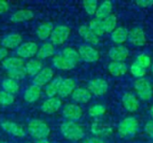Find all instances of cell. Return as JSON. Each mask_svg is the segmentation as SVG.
Segmentation results:
<instances>
[{
    "instance_id": "48",
    "label": "cell",
    "mask_w": 153,
    "mask_h": 143,
    "mask_svg": "<svg viewBox=\"0 0 153 143\" xmlns=\"http://www.w3.org/2000/svg\"><path fill=\"white\" fill-rule=\"evenodd\" d=\"M152 72H153V63H152Z\"/></svg>"
},
{
    "instance_id": "19",
    "label": "cell",
    "mask_w": 153,
    "mask_h": 143,
    "mask_svg": "<svg viewBox=\"0 0 153 143\" xmlns=\"http://www.w3.org/2000/svg\"><path fill=\"white\" fill-rule=\"evenodd\" d=\"M91 98V93L89 90L84 88H75L72 93V99L75 102L79 103H87Z\"/></svg>"
},
{
    "instance_id": "33",
    "label": "cell",
    "mask_w": 153,
    "mask_h": 143,
    "mask_svg": "<svg viewBox=\"0 0 153 143\" xmlns=\"http://www.w3.org/2000/svg\"><path fill=\"white\" fill-rule=\"evenodd\" d=\"M128 37V32L126 30V29L123 28V27H119L117 29H116L112 34H111V39L115 43H124Z\"/></svg>"
},
{
    "instance_id": "24",
    "label": "cell",
    "mask_w": 153,
    "mask_h": 143,
    "mask_svg": "<svg viewBox=\"0 0 153 143\" xmlns=\"http://www.w3.org/2000/svg\"><path fill=\"white\" fill-rule=\"evenodd\" d=\"M78 32L82 36V38H83L87 42L92 45H97L99 43V38L91 30V29L88 26L86 25L81 26L78 30Z\"/></svg>"
},
{
    "instance_id": "44",
    "label": "cell",
    "mask_w": 153,
    "mask_h": 143,
    "mask_svg": "<svg viewBox=\"0 0 153 143\" xmlns=\"http://www.w3.org/2000/svg\"><path fill=\"white\" fill-rule=\"evenodd\" d=\"M82 143H105L101 139L97 138V137H93V138H88L85 141H83Z\"/></svg>"
},
{
    "instance_id": "9",
    "label": "cell",
    "mask_w": 153,
    "mask_h": 143,
    "mask_svg": "<svg viewBox=\"0 0 153 143\" xmlns=\"http://www.w3.org/2000/svg\"><path fill=\"white\" fill-rule=\"evenodd\" d=\"M78 53H79L80 57L82 58L85 62H88V63L96 62L100 57L99 52L95 48H93L92 47H91L89 45H86V44L82 45L79 47Z\"/></svg>"
},
{
    "instance_id": "38",
    "label": "cell",
    "mask_w": 153,
    "mask_h": 143,
    "mask_svg": "<svg viewBox=\"0 0 153 143\" xmlns=\"http://www.w3.org/2000/svg\"><path fill=\"white\" fill-rule=\"evenodd\" d=\"M105 112H106V108L102 105H94L89 109V115L91 117L100 116L104 115Z\"/></svg>"
},
{
    "instance_id": "4",
    "label": "cell",
    "mask_w": 153,
    "mask_h": 143,
    "mask_svg": "<svg viewBox=\"0 0 153 143\" xmlns=\"http://www.w3.org/2000/svg\"><path fill=\"white\" fill-rule=\"evenodd\" d=\"M138 121L134 117H127L124 119L118 126V133L122 137H127L134 134L138 130Z\"/></svg>"
},
{
    "instance_id": "22",
    "label": "cell",
    "mask_w": 153,
    "mask_h": 143,
    "mask_svg": "<svg viewBox=\"0 0 153 143\" xmlns=\"http://www.w3.org/2000/svg\"><path fill=\"white\" fill-rule=\"evenodd\" d=\"M62 82H63V78L61 76H58V77L53 79L46 86V89H45L46 95L48 98H53L56 94H58V90H59V88H60Z\"/></svg>"
},
{
    "instance_id": "46",
    "label": "cell",
    "mask_w": 153,
    "mask_h": 143,
    "mask_svg": "<svg viewBox=\"0 0 153 143\" xmlns=\"http://www.w3.org/2000/svg\"><path fill=\"white\" fill-rule=\"evenodd\" d=\"M35 143H50V142H48L47 139H45V140H39V141H36V142Z\"/></svg>"
},
{
    "instance_id": "8",
    "label": "cell",
    "mask_w": 153,
    "mask_h": 143,
    "mask_svg": "<svg viewBox=\"0 0 153 143\" xmlns=\"http://www.w3.org/2000/svg\"><path fill=\"white\" fill-rule=\"evenodd\" d=\"M2 129L6 132L7 133L18 137V138H23L26 135V130L24 129L23 126L13 123L12 121H4L1 124Z\"/></svg>"
},
{
    "instance_id": "45",
    "label": "cell",
    "mask_w": 153,
    "mask_h": 143,
    "mask_svg": "<svg viewBox=\"0 0 153 143\" xmlns=\"http://www.w3.org/2000/svg\"><path fill=\"white\" fill-rule=\"evenodd\" d=\"M8 55V50L4 48V47H0V61L4 60Z\"/></svg>"
},
{
    "instance_id": "42",
    "label": "cell",
    "mask_w": 153,
    "mask_h": 143,
    "mask_svg": "<svg viewBox=\"0 0 153 143\" xmlns=\"http://www.w3.org/2000/svg\"><path fill=\"white\" fill-rule=\"evenodd\" d=\"M136 4L141 7H150L153 4V0H137Z\"/></svg>"
},
{
    "instance_id": "50",
    "label": "cell",
    "mask_w": 153,
    "mask_h": 143,
    "mask_svg": "<svg viewBox=\"0 0 153 143\" xmlns=\"http://www.w3.org/2000/svg\"><path fill=\"white\" fill-rule=\"evenodd\" d=\"M0 44H1V42H0Z\"/></svg>"
},
{
    "instance_id": "3",
    "label": "cell",
    "mask_w": 153,
    "mask_h": 143,
    "mask_svg": "<svg viewBox=\"0 0 153 143\" xmlns=\"http://www.w3.org/2000/svg\"><path fill=\"white\" fill-rule=\"evenodd\" d=\"M27 132L36 141L45 140L50 134V128L44 121L39 119H33L28 124Z\"/></svg>"
},
{
    "instance_id": "7",
    "label": "cell",
    "mask_w": 153,
    "mask_h": 143,
    "mask_svg": "<svg viewBox=\"0 0 153 143\" xmlns=\"http://www.w3.org/2000/svg\"><path fill=\"white\" fill-rule=\"evenodd\" d=\"M39 47L35 42L28 41L25 43L21 44L16 50L17 56L22 59H27L34 56L38 53Z\"/></svg>"
},
{
    "instance_id": "11",
    "label": "cell",
    "mask_w": 153,
    "mask_h": 143,
    "mask_svg": "<svg viewBox=\"0 0 153 143\" xmlns=\"http://www.w3.org/2000/svg\"><path fill=\"white\" fill-rule=\"evenodd\" d=\"M54 76V72L51 68L49 67H45L43 68L37 75H35L33 79V85H36L38 87H42L46 84H48L52 78Z\"/></svg>"
},
{
    "instance_id": "12",
    "label": "cell",
    "mask_w": 153,
    "mask_h": 143,
    "mask_svg": "<svg viewBox=\"0 0 153 143\" xmlns=\"http://www.w3.org/2000/svg\"><path fill=\"white\" fill-rule=\"evenodd\" d=\"M88 89L91 93H93L96 96H101L108 91V85L105 80L99 78L91 81L88 84Z\"/></svg>"
},
{
    "instance_id": "14",
    "label": "cell",
    "mask_w": 153,
    "mask_h": 143,
    "mask_svg": "<svg viewBox=\"0 0 153 143\" xmlns=\"http://www.w3.org/2000/svg\"><path fill=\"white\" fill-rule=\"evenodd\" d=\"M22 41V38L19 33H11L7 36H5L1 40V45L4 48H15L18 47Z\"/></svg>"
},
{
    "instance_id": "13",
    "label": "cell",
    "mask_w": 153,
    "mask_h": 143,
    "mask_svg": "<svg viewBox=\"0 0 153 143\" xmlns=\"http://www.w3.org/2000/svg\"><path fill=\"white\" fill-rule=\"evenodd\" d=\"M62 106V101L59 98H49L41 105V110L46 114H54L59 110Z\"/></svg>"
},
{
    "instance_id": "26",
    "label": "cell",
    "mask_w": 153,
    "mask_h": 143,
    "mask_svg": "<svg viewBox=\"0 0 153 143\" xmlns=\"http://www.w3.org/2000/svg\"><path fill=\"white\" fill-rule=\"evenodd\" d=\"M54 30V26L50 22H44L40 24L37 29V36L40 40H45L51 36V33Z\"/></svg>"
},
{
    "instance_id": "18",
    "label": "cell",
    "mask_w": 153,
    "mask_h": 143,
    "mask_svg": "<svg viewBox=\"0 0 153 143\" xmlns=\"http://www.w3.org/2000/svg\"><path fill=\"white\" fill-rule=\"evenodd\" d=\"M33 17H34V13L31 10L22 9L13 13L10 17V20L13 22H22V21H30Z\"/></svg>"
},
{
    "instance_id": "20",
    "label": "cell",
    "mask_w": 153,
    "mask_h": 143,
    "mask_svg": "<svg viewBox=\"0 0 153 143\" xmlns=\"http://www.w3.org/2000/svg\"><path fill=\"white\" fill-rule=\"evenodd\" d=\"M123 101V105L126 107V110H128L129 112H134L138 109L139 107V101L136 99V97L133 94L130 93H126L123 96L122 99Z\"/></svg>"
},
{
    "instance_id": "21",
    "label": "cell",
    "mask_w": 153,
    "mask_h": 143,
    "mask_svg": "<svg viewBox=\"0 0 153 143\" xmlns=\"http://www.w3.org/2000/svg\"><path fill=\"white\" fill-rule=\"evenodd\" d=\"M91 131L95 136H97V138L108 136V134H110L112 133V129L108 124H101L99 122H95L94 124H91Z\"/></svg>"
},
{
    "instance_id": "2",
    "label": "cell",
    "mask_w": 153,
    "mask_h": 143,
    "mask_svg": "<svg viewBox=\"0 0 153 143\" xmlns=\"http://www.w3.org/2000/svg\"><path fill=\"white\" fill-rule=\"evenodd\" d=\"M60 132L66 140L77 142L84 137V131L81 125L75 122L67 121L60 125Z\"/></svg>"
},
{
    "instance_id": "5",
    "label": "cell",
    "mask_w": 153,
    "mask_h": 143,
    "mask_svg": "<svg viewBox=\"0 0 153 143\" xmlns=\"http://www.w3.org/2000/svg\"><path fill=\"white\" fill-rule=\"evenodd\" d=\"M134 88H135V90H136L139 98L142 100L147 101L152 99V87L147 80L143 79V78L136 80V82H134Z\"/></svg>"
},
{
    "instance_id": "31",
    "label": "cell",
    "mask_w": 153,
    "mask_h": 143,
    "mask_svg": "<svg viewBox=\"0 0 153 143\" xmlns=\"http://www.w3.org/2000/svg\"><path fill=\"white\" fill-rule=\"evenodd\" d=\"M91 30L97 36H102L106 31H105V28H104V23H103V20L95 18L92 19L90 22V27Z\"/></svg>"
},
{
    "instance_id": "36",
    "label": "cell",
    "mask_w": 153,
    "mask_h": 143,
    "mask_svg": "<svg viewBox=\"0 0 153 143\" xmlns=\"http://www.w3.org/2000/svg\"><path fill=\"white\" fill-rule=\"evenodd\" d=\"M86 13L90 15L95 14L98 7V2L96 0H85L82 3Z\"/></svg>"
},
{
    "instance_id": "49",
    "label": "cell",
    "mask_w": 153,
    "mask_h": 143,
    "mask_svg": "<svg viewBox=\"0 0 153 143\" xmlns=\"http://www.w3.org/2000/svg\"><path fill=\"white\" fill-rule=\"evenodd\" d=\"M0 143H7V142H0Z\"/></svg>"
},
{
    "instance_id": "25",
    "label": "cell",
    "mask_w": 153,
    "mask_h": 143,
    "mask_svg": "<svg viewBox=\"0 0 153 143\" xmlns=\"http://www.w3.org/2000/svg\"><path fill=\"white\" fill-rule=\"evenodd\" d=\"M25 69L27 72V74L30 76H35L37 75L42 69V63L39 59H30L25 64Z\"/></svg>"
},
{
    "instance_id": "40",
    "label": "cell",
    "mask_w": 153,
    "mask_h": 143,
    "mask_svg": "<svg viewBox=\"0 0 153 143\" xmlns=\"http://www.w3.org/2000/svg\"><path fill=\"white\" fill-rule=\"evenodd\" d=\"M131 73L133 75H134L135 77L138 78H142L143 76L145 75L146 73V69L142 67L140 64H138L137 63H134L133 65L131 66Z\"/></svg>"
},
{
    "instance_id": "41",
    "label": "cell",
    "mask_w": 153,
    "mask_h": 143,
    "mask_svg": "<svg viewBox=\"0 0 153 143\" xmlns=\"http://www.w3.org/2000/svg\"><path fill=\"white\" fill-rule=\"evenodd\" d=\"M145 132L152 139H153V121H150L145 124Z\"/></svg>"
},
{
    "instance_id": "16",
    "label": "cell",
    "mask_w": 153,
    "mask_h": 143,
    "mask_svg": "<svg viewBox=\"0 0 153 143\" xmlns=\"http://www.w3.org/2000/svg\"><path fill=\"white\" fill-rule=\"evenodd\" d=\"M75 82L72 78H66L63 79V82L60 85L59 90H58V95L61 98H66L69 95H72L74 90H75Z\"/></svg>"
},
{
    "instance_id": "43",
    "label": "cell",
    "mask_w": 153,
    "mask_h": 143,
    "mask_svg": "<svg viewBox=\"0 0 153 143\" xmlns=\"http://www.w3.org/2000/svg\"><path fill=\"white\" fill-rule=\"evenodd\" d=\"M9 9V4L5 1L0 0V14L6 13Z\"/></svg>"
},
{
    "instance_id": "29",
    "label": "cell",
    "mask_w": 153,
    "mask_h": 143,
    "mask_svg": "<svg viewBox=\"0 0 153 143\" xmlns=\"http://www.w3.org/2000/svg\"><path fill=\"white\" fill-rule=\"evenodd\" d=\"M111 10H112V4H111V2H109V1L103 2L97 8V11L95 13L96 18L100 19V20H104L106 17L110 15Z\"/></svg>"
},
{
    "instance_id": "32",
    "label": "cell",
    "mask_w": 153,
    "mask_h": 143,
    "mask_svg": "<svg viewBox=\"0 0 153 143\" xmlns=\"http://www.w3.org/2000/svg\"><path fill=\"white\" fill-rule=\"evenodd\" d=\"M2 87L4 89V91L9 93V94H15L19 91V84L17 83L16 81L13 80V79H10V78H7V79H4L2 82Z\"/></svg>"
},
{
    "instance_id": "39",
    "label": "cell",
    "mask_w": 153,
    "mask_h": 143,
    "mask_svg": "<svg viewBox=\"0 0 153 143\" xmlns=\"http://www.w3.org/2000/svg\"><path fill=\"white\" fill-rule=\"evenodd\" d=\"M135 63H137L138 64H140L142 67L143 68H148L152 65V61H151V58L148 55L146 54H141L137 56L136 58V61Z\"/></svg>"
},
{
    "instance_id": "1",
    "label": "cell",
    "mask_w": 153,
    "mask_h": 143,
    "mask_svg": "<svg viewBox=\"0 0 153 143\" xmlns=\"http://www.w3.org/2000/svg\"><path fill=\"white\" fill-rule=\"evenodd\" d=\"M79 59L78 51L73 47H65L60 54L53 57V64L60 70H71L75 67Z\"/></svg>"
},
{
    "instance_id": "47",
    "label": "cell",
    "mask_w": 153,
    "mask_h": 143,
    "mask_svg": "<svg viewBox=\"0 0 153 143\" xmlns=\"http://www.w3.org/2000/svg\"><path fill=\"white\" fill-rule=\"evenodd\" d=\"M151 115H152V117L153 118V106L152 107V109H151Z\"/></svg>"
},
{
    "instance_id": "30",
    "label": "cell",
    "mask_w": 153,
    "mask_h": 143,
    "mask_svg": "<svg viewBox=\"0 0 153 143\" xmlns=\"http://www.w3.org/2000/svg\"><path fill=\"white\" fill-rule=\"evenodd\" d=\"M108 71L114 76H121L127 72V67L121 62H112L108 65Z\"/></svg>"
},
{
    "instance_id": "35",
    "label": "cell",
    "mask_w": 153,
    "mask_h": 143,
    "mask_svg": "<svg viewBox=\"0 0 153 143\" xmlns=\"http://www.w3.org/2000/svg\"><path fill=\"white\" fill-rule=\"evenodd\" d=\"M27 75V72L25 69V66L12 70V71H8V76L10 79H13L14 81L16 80H22L24 79L25 76Z\"/></svg>"
},
{
    "instance_id": "23",
    "label": "cell",
    "mask_w": 153,
    "mask_h": 143,
    "mask_svg": "<svg viewBox=\"0 0 153 143\" xmlns=\"http://www.w3.org/2000/svg\"><path fill=\"white\" fill-rule=\"evenodd\" d=\"M41 94V89L40 87H38L36 85H31L25 91H24V100L29 103H32L37 101Z\"/></svg>"
},
{
    "instance_id": "37",
    "label": "cell",
    "mask_w": 153,
    "mask_h": 143,
    "mask_svg": "<svg viewBox=\"0 0 153 143\" xmlns=\"http://www.w3.org/2000/svg\"><path fill=\"white\" fill-rule=\"evenodd\" d=\"M14 102V96L5 91H0V105L9 106Z\"/></svg>"
},
{
    "instance_id": "34",
    "label": "cell",
    "mask_w": 153,
    "mask_h": 143,
    "mask_svg": "<svg viewBox=\"0 0 153 143\" xmlns=\"http://www.w3.org/2000/svg\"><path fill=\"white\" fill-rule=\"evenodd\" d=\"M103 23H104V28H105L106 32L114 31L117 26V18L115 15L110 14L103 20Z\"/></svg>"
},
{
    "instance_id": "15",
    "label": "cell",
    "mask_w": 153,
    "mask_h": 143,
    "mask_svg": "<svg viewBox=\"0 0 153 143\" xmlns=\"http://www.w3.org/2000/svg\"><path fill=\"white\" fill-rule=\"evenodd\" d=\"M109 57L114 60V62H122L126 60L129 55V51L126 47L117 46L112 47L108 52Z\"/></svg>"
},
{
    "instance_id": "28",
    "label": "cell",
    "mask_w": 153,
    "mask_h": 143,
    "mask_svg": "<svg viewBox=\"0 0 153 143\" xmlns=\"http://www.w3.org/2000/svg\"><path fill=\"white\" fill-rule=\"evenodd\" d=\"M4 69H6L7 71H12L20 67H22L24 64V62L22 58L20 57H9L6 58L3 61L2 63Z\"/></svg>"
},
{
    "instance_id": "27",
    "label": "cell",
    "mask_w": 153,
    "mask_h": 143,
    "mask_svg": "<svg viewBox=\"0 0 153 143\" xmlns=\"http://www.w3.org/2000/svg\"><path fill=\"white\" fill-rule=\"evenodd\" d=\"M55 53V47L54 45L50 42L43 44L38 50L37 56L39 60L41 59H46L48 57H51Z\"/></svg>"
},
{
    "instance_id": "10",
    "label": "cell",
    "mask_w": 153,
    "mask_h": 143,
    "mask_svg": "<svg viewBox=\"0 0 153 143\" xmlns=\"http://www.w3.org/2000/svg\"><path fill=\"white\" fill-rule=\"evenodd\" d=\"M63 116L68 121H78L82 116V108L75 104H67L63 108Z\"/></svg>"
},
{
    "instance_id": "17",
    "label": "cell",
    "mask_w": 153,
    "mask_h": 143,
    "mask_svg": "<svg viewBox=\"0 0 153 143\" xmlns=\"http://www.w3.org/2000/svg\"><path fill=\"white\" fill-rule=\"evenodd\" d=\"M129 40L132 44L138 46V47H142L144 46L146 43V38H145V34L144 31L142 28H135L129 34Z\"/></svg>"
},
{
    "instance_id": "6",
    "label": "cell",
    "mask_w": 153,
    "mask_h": 143,
    "mask_svg": "<svg viewBox=\"0 0 153 143\" xmlns=\"http://www.w3.org/2000/svg\"><path fill=\"white\" fill-rule=\"evenodd\" d=\"M69 35H70L69 27L65 25H58L56 28H54L51 33L50 36L51 43L53 45H62L67 40Z\"/></svg>"
}]
</instances>
